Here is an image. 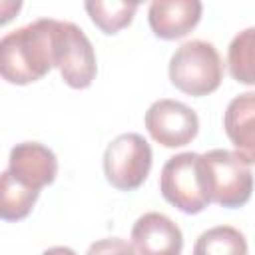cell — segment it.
I'll list each match as a JSON object with an SVG mask.
<instances>
[{
    "instance_id": "cell-13",
    "label": "cell",
    "mask_w": 255,
    "mask_h": 255,
    "mask_svg": "<svg viewBox=\"0 0 255 255\" xmlns=\"http://www.w3.org/2000/svg\"><path fill=\"white\" fill-rule=\"evenodd\" d=\"M229 74L245 86H255V26L241 30L227 50Z\"/></svg>"
},
{
    "instance_id": "cell-17",
    "label": "cell",
    "mask_w": 255,
    "mask_h": 255,
    "mask_svg": "<svg viewBox=\"0 0 255 255\" xmlns=\"http://www.w3.org/2000/svg\"><path fill=\"white\" fill-rule=\"evenodd\" d=\"M42 255H78L74 249H70V247H62V245H58V247H50V249H46Z\"/></svg>"
},
{
    "instance_id": "cell-7",
    "label": "cell",
    "mask_w": 255,
    "mask_h": 255,
    "mask_svg": "<svg viewBox=\"0 0 255 255\" xmlns=\"http://www.w3.org/2000/svg\"><path fill=\"white\" fill-rule=\"evenodd\" d=\"M145 128L149 135L163 147H181L197 135L199 118L183 102L163 98L147 108Z\"/></svg>"
},
{
    "instance_id": "cell-11",
    "label": "cell",
    "mask_w": 255,
    "mask_h": 255,
    "mask_svg": "<svg viewBox=\"0 0 255 255\" xmlns=\"http://www.w3.org/2000/svg\"><path fill=\"white\" fill-rule=\"evenodd\" d=\"M223 128L235 153L249 165L255 163V92L235 96L223 116Z\"/></svg>"
},
{
    "instance_id": "cell-1",
    "label": "cell",
    "mask_w": 255,
    "mask_h": 255,
    "mask_svg": "<svg viewBox=\"0 0 255 255\" xmlns=\"http://www.w3.org/2000/svg\"><path fill=\"white\" fill-rule=\"evenodd\" d=\"M56 20L42 18L8 32L0 40V74L6 82L26 86L42 80L54 66Z\"/></svg>"
},
{
    "instance_id": "cell-8",
    "label": "cell",
    "mask_w": 255,
    "mask_h": 255,
    "mask_svg": "<svg viewBox=\"0 0 255 255\" xmlns=\"http://www.w3.org/2000/svg\"><path fill=\"white\" fill-rule=\"evenodd\" d=\"M8 171L22 185L40 191L56 179L58 159L50 147L38 141H22L10 149Z\"/></svg>"
},
{
    "instance_id": "cell-6",
    "label": "cell",
    "mask_w": 255,
    "mask_h": 255,
    "mask_svg": "<svg viewBox=\"0 0 255 255\" xmlns=\"http://www.w3.org/2000/svg\"><path fill=\"white\" fill-rule=\"evenodd\" d=\"M54 60L56 68L60 70L62 80L74 88L84 90L90 88L98 66H96V52L84 30L72 22L56 20L54 32Z\"/></svg>"
},
{
    "instance_id": "cell-5",
    "label": "cell",
    "mask_w": 255,
    "mask_h": 255,
    "mask_svg": "<svg viewBox=\"0 0 255 255\" xmlns=\"http://www.w3.org/2000/svg\"><path fill=\"white\" fill-rule=\"evenodd\" d=\"M159 191L167 203L183 213H201L209 199L203 191L199 153L183 151L165 161L159 175Z\"/></svg>"
},
{
    "instance_id": "cell-14",
    "label": "cell",
    "mask_w": 255,
    "mask_h": 255,
    "mask_svg": "<svg viewBox=\"0 0 255 255\" xmlns=\"http://www.w3.org/2000/svg\"><path fill=\"white\" fill-rule=\"evenodd\" d=\"M193 255H247V241L239 229L217 225L197 237Z\"/></svg>"
},
{
    "instance_id": "cell-10",
    "label": "cell",
    "mask_w": 255,
    "mask_h": 255,
    "mask_svg": "<svg viewBox=\"0 0 255 255\" xmlns=\"http://www.w3.org/2000/svg\"><path fill=\"white\" fill-rule=\"evenodd\" d=\"M201 10L199 0H155L147 10L149 28L161 40L183 38L199 24Z\"/></svg>"
},
{
    "instance_id": "cell-15",
    "label": "cell",
    "mask_w": 255,
    "mask_h": 255,
    "mask_svg": "<svg viewBox=\"0 0 255 255\" xmlns=\"http://www.w3.org/2000/svg\"><path fill=\"white\" fill-rule=\"evenodd\" d=\"M137 6H139L137 2L90 0V2H86V12L90 14L92 22L104 34H118L122 28L129 26V22H131Z\"/></svg>"
},
{
    "instance_id": "cell-4",
    "label": "cell",
    "mask_w": 255,
    "mask_h": 255,
    "mask_svg": "<svg viewBox=\"0 0 255 255\" xmlns=\"http://www.w3.org/2000/svg\"><path fill=\"white\" fill-rule=\"evenodd\" d=\"M151 147L139 133H122L104 151V173L120 191L137 189L151 169Z\"/></svg>"
},
{
    "instance_id": "cell-12",
    "label": "cell",
    "mask_w": 255,
    "mask_h": 255,
    "mask_svg": "<svg viewBox=\"0 0 255 255\" xmlns=\"http://www.w3.org/2000/svg\"><path fill=\"white\" fill-rule=\"evenodd\" d=\"M38 195H40V191L22 185L6 169L0 177V217L4 221L24 219L32 211Z\"/></svg>"
},
{
    "instance_id": "cell-16",
    "label": "cell",
    "mask_w": 255,
    "mask_h": 255,
    "mask_svg": "<svg viewBox=\"0 0 255 255\" xmlns=\"http://www.w3.org/2000/svg\"><path fill=\"white\" fill-rule=\"evenodd\" d=\"M86 255H135V247L131 243H128L126 239L108 237V239L94 241L88 247Z\"/></svg>"
},
{
    "instance_id": "cell-3",
    "label": "cell",
    "mask_w": 255,
    "mask_h": 255,
    "mask_svg": "<svg viewBox=\"0 0 255 255\" xmlns=\"http://www.w3.org/2000/svg\"><path fill=\"white\" fill-rule=\"evenodd\" d=\"M169 82L183 94L201 98L215 92L223 80V62L211 42L189 40L169 60Z\"/></svg>"
},
{
    "instance_id": "cell-2",
    "label": "cell",
    "mask_w": 255,
    "mask_h": 255,
    "mask_svg": "<svg viewBox=\"0 0 255 255\" xmlns=\"http://www.w3.org/2000/svg\"><path fill=\"white\" fill-rule=\"evenodd\" d=\"M203 191L209 203L227 209L241 207L253 191V173L249 163L229 149H211L199 155Z\"/></svg>"
},
{
    "instance_id": "cell-9",
    "label": "cell",
    "mask_w": 255,
    "mask_h": 255,
    "mask_svg": "<svg viewBox=\"0 0 255 255\" xmlns=\"http://www.w3.org/2000/svg\"><path fill=\"white\" fill-rule=\"evenodd\" d=\"M131 241L139 255H181L183 235L167 215L143 213L131 227Z\"/></svg>"
}]
</instances>
